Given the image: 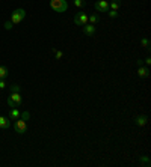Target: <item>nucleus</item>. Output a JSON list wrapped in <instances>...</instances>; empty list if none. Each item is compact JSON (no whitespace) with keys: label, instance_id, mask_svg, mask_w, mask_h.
<instances>
[{"label":"nucleus","instance_id":"obj_7","mask_svg":"<svg viewBox=\"0 0 151 167\" xmlns=\"http://www.w3.org/2000/svg\"><path fill=\"white\" fill-rule=\"evenodd\" d=\"M83 33L86 36H94L95 35V26L94 24H85L83 26Z\"/></svg>","mask_w":151,"mask_h":167},{"label":"nucleus","instance_id":"obj_21","mask_svg":"<svg viewBox=\"0 0 151 167\" xmlns=\"http://www.w3.org/2000/svg\"><path fill=\"white\" fill-rule=\"evenodd\" d=\"M12 27H14V24H12V23H11V21H6V23H5V29H8V30H11Z\"/></svg>","mask_w":151,"mask_h":167},{"label":"nucleus","instance_id":"obj_2","mask_svg":"<svg viewBox=\"0 0 151 167\" xmlns=\"http://www.w3.org/2000/svg\"><path fill=\"white\" fill-rule=\"evenodd\" d=\"M50 8L55 12H65L68 9L67 0H50Z\"/></svg>","mask_w":151,"mask_h":167},{"label":"nucleus","instance_id":"obj_25","mask_svg":"<svg viewBox=\"0 0 151 167\" xmlns=\"http://www.w3.org/2000/svg\"><path fill=\"white\" fill-rule=\"evenodd\" d=\"M136 63H138L139 66H142V65H144V60H136Z\"/></svg>","mask_w":151,"mask_h":167},{"label":"nucleus","instance_id":"obj_8","mask_svg":"<svg viewBox=\"0 0 151 167\" xmlns=\"http://www.w3.org/2000/svg\"><path fill=\"white\" fill-rule=\"evenodd\" d=\"M135 122H136V125H139V127H145L147 122H148V117H147V116H138V117L135 119Z\"/></svg>","mask_w":151,"mask_h":167},{"label":"nucleus","instance_id":"obj_4","mask_svg":"<svg viewBox=\"0 0 151 167\" xmlns=\"http://www.w3.org/2000/svg\"><path fill=\"white\" fill-rule=\"evenodd\" d=\"M14 130H15L17 134H24V133H26V130H27L26 121H23L21 117H18L17 121H15V124H14Z\"/></svg>","mask_w":151,"mask_h":167},{"label":"nucleus","instance_id":"obj_3","mask_svg":"<svg viewBox=\"0 0 151 167\" xmlns=\"http://www.w3.org/2000/svg\"><path fill=\"white\" fill-rule=\"evenodd\" d=\"M24 17H26V11H24V9H15L12 14H11V23H12V24H18V23H21L23 20H24Z\"/></svg>","mask_w":151,"mask_h":167},{"label":"nucleus","instance_id":"obj_10","mask_svg":"<svg viewBox=\"0 0 151 167\" xmlns=\"http://www.w3.org/2000/svg\"><path fill=\"white\" fill-rule=\"evenodd\" d=\"M138 75L147 78V77L150 75V69H148V68H144V66H139V69H138Z\"/></svg>","mask_w":151,"mask_h":167},{"label":"nucleus","instance_id":"obj_24","mask_svg":"<svg viewBox=\"0 0 151 167\" xmlns=\"http://www.w3.org/2000/svg\"><path fill=\"white\" fill-rule=\"evenodd\" d=\"M145 63L150 65V63H151V57H147V59H145Z\"/></svg>","mask_w":151,"mask_h":167},{"label":"nucleus","instance_id":"obj_1","mask_svg":"<svg viewBox=\"0 0 151 167\" xmlns=\"http://www.w3.org/2000/svg\"><path fill=\"white\" fill-rule=\"evenodd\" d=\"M21 101H23V98H21V93L20 92H12L9 95V98L6 100V103H8V105L11 108H17L18 105H21Z\"/></svg>","mask_w":151,"mask_h":167},{"label":"nucleus","instance_id":"obj_20","mask_svg":"<svg viewBox=\"0 0 151 167\" xmlns=\"http://www.w3.org/2000/svg\"><path fill=\"white\" fill-rule=\"evenodd\" d=\"M139 163H141V164H144V166H150V160H148L147 157H142V158L139 160Z\"/></svg>","mask_w":151,"mask_h":167},{"label":"nucleus","instance_id":"obj_22","mask_svg":"<svg viewBox=\"0 0 151 167\" xmlns=\"http://www.w3.org/2000/svg\"><path fill=\"white\" fill-rule=\"evenodd\" d=\"M11 92H20V86L18 84H12L11 86Z\"/></svg>","mask_w":151,"mask_h":167},{"label":"nucleus","instance_id":"obj_13","mask_svg":"<svg viewBox=\"0 0 151 167\" xmlns=\"http://www.w3.org/2000/svg\"><path fill=\"white\" fill-rule=\"evenodd\" d=\"M119 6H121V0H112V3L109 5V8L113 9V11H118Z\"/></svg>","mask_w":151,"mask_h":167},{"label":"nucleus","instance_id":"obj_11","mask_svg":"<svg viewBox=\"0 0 151 167\" xmlns=\"http://www.w3.org/2000/svg\"><path fill=\"white\" fill-rule=\"evenodd\" d=\"M20 114H21V113H20L18 108H12L11 113H9V119H12V121H17V119L20 117Z\"/></svg>","mask_w":151,"mask_h":167},{"label":"nucleus","instance_id":"obj_19","mask_svg":"<svg viewBox=\"0 0 151 167\" xmlns=\"http://www.w3.org/2000/svg\"><path fill=\"white\" fill-rule=\"evenodd\" d=\"M107 15H109L110 18H116V17H118V11H113V9H110V11L107 12Z\"/></svg>","mask_w":151,"mask_h":167},{"label":"nucleus","instance_id":"obj_12","mask_svg":"<svg viewBox=\"0 0 151 167\" xmlns=\"http://www.w3.org/2000/svg\"><path fill=\"white\" fill-rule=\"evenodd\" d=\"M98 21H100V15L97 14H92L91 17H88V23H91V24H97Z\"/></svg>","mask_w":151,"mask_h":167},{"label":"nucleus","instance_id":"obj_15","mask_svg":"<svg viewBox=\"0 0 151 167\" xmlns=\"http://www.w3.org/2000/svg\"><path fill=\"white\" fill-rule=\"evenodd\" d=\"M73 5L77 6V8H83L86 5V2H85V0H73Z\"/></svg>","mask_w":151,"mask_h":167},{"label":"nucleus","instance_id":"obj_14","mask_svg":"<svg viewBox=\"0 0 151 167\" xmlns=\"http://www.w3.org/2000/svg\"><path fill=\"white\" fill-rule=\"evenodd\" d=\"M9 74V69L6 66H0V78H6Z\"/></svg>","mask_w":151,"mask_h":167},{"label":"nucleus","instance_id":"obj_5","mask_svg":"<svg viewBox=\"0 0 151 167\" xmlns=\"http://www.w3.org/2000/svg\"><path fill=\"white\" fill-rule=\"evenodd\" d=\"M74 23L77 26H85V24H88V15L85 14V12H77L74 15Z\"/></svg>","mask_w":151,"mask_h":167},{"label":"nucleus","instance_id":"obj_23","mask_svg":"<svg viewBox=\"0 0 151 167\" xmlns=\"http://www.w3.org/2000/svg\"><path fill=\"white\" fill-rule=\"evenodd\" d=\"M6 84H8V83L5 81V78H0V89H5Z\"/></svg>","mask_w":151,"mask_h":167},{"label":"nucleus","instance_id":"obj_18","mask_svg":"<svg viewBox=\"0 0 151 167\" xmlns=\"http://www.w3.org/2000/svg\"><path fill=\"white\" fill-rule=\"evenodd\" d=\"M53 51H55V56H56V59H62V56H64V51H61V50H56V48H53Z\"/></svg>","mask_w":151,"mask_h":167},{"label":"nucleus","instance_id":"obj_6","mask_svg":"<svg viewBox=\"0 0 151 167\" xmlns=\"http://www.w3.org/2000/svg\"><path fill=\"white\" fill-rule=\"evenodd\" d=\"M95 9L98 11V12H107V9H109V3L106 2V0H98V2H95Z\"/></svg>","mask_w":151,"mask_h":167},{"label":"nucleus","instance_id":"obj_9","mask_svg":"<svg viewBox=\"0 0 151 167\" xmlns=\"http://www.w3.org/2000/svg\"><path fill=\"white\" fill-rule=\"evenodd\" d=\"M0 128H3V130L9 128V117H6V116H0Z\"/></svg>","mask_w":151,"mask_h":167},{"label":"nucleus","instance_id":"obj_17","mask_svg":"<svg viewBox=\"0 0 151 167\" xmlns=\"http://www.w3.org/2000/svg\"><path fill=\"white\" fill-rule=\"evenodd\" d=\"M20 117L23 119V121H27V119L30 117V113H29V111H23V113L20 114Z\"/></svg>","mask_w":151,"mask_h":167},{"label":"nucleus","instance_id":"obj_16","mask_svg":"<svg viewBox=\"0 0 151 167\" xmlns=\"http://www.w3.org/2000/svg\"><path fill=\"white\" fill-rule=\"evenodd\" d=\"M141 45L144 47V48H150V39L148 38H142V41H141Z\"/></svg>","mask_w":151,"mask_h":167}]
</instances>
